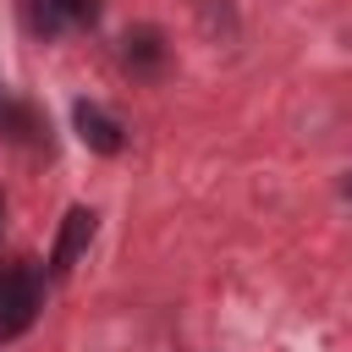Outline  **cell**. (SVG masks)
Listing matches in <instances>:
<instances>
[{
	"mask_svg": "<svg viewBox=\"0 0 352 352\" xmlns=\"http://www.w3.org/2000/svg\"><path fill=\"white\" fill-rule=\"evenodd\" d=\"M33 319H38V275L28 264L0 270V341L22 336Z\"/></svg>",
	"mask_w": 352,
	"mask_h": 352,
	"instance_id": "cell-1",
	"label": "cell"
},
{
	"mask_svg": "<svg viewBox=\"0 0 352 352\" xmlns=\"http://www.w3.org/2000/svg\"><path fill=\"white\" fill-rule=\"evenodd\" d=\"M72 121H77L82 148H94V154H121V121H116V116H104L99 104L77 99V104H72Z\"/></svg>",
	"mask_w": 352,
	"mask_h": 352,
	"instance_id": "cell-3",
	"label": "cell"
},
{
	"mask_svg": "<svg viewBox=\"0 0 352 352\" xmlns=\"http://www.w3.org/2000/svg\"><path fill=\"white\" fill-rule=\"evenodd\" d=\"M0 220H6V198H0Z\"/></svg>",
	"mask_w": 352,
	"mask_h": 352,
	"instance_id": "cell-6",
	"label": "cell"
},
{
	"mask_svg": "<svg viewBox=\"0 0 352 352\" xmlns=\"http://www.w3.org/2000/svg\"><path fill=\"white\" fill-rule=\"evenodd\" d=\"M121 60H126L132 72H154V66L165 60V44H160V33H154V28H138V33H126V38H121Z\"/></svg>",
	"mask_w": 352,
	"mask_h": 352,
	"instance_id": "cell-5",
	"label": "cell"
},
{
	"mask_svg": "<svg viewBox=\"0 0 352 352\" xmlns=\"http://www.w3.org/2000/svg\"><path fill=\"white\" fill-rule=\"evenodd\" d=\"M99 16V0H38V28L60 33V28H88Z\"/></svg>",
	"mask_w": 352,
	"mask_h": 352,
	"instance_id": "cell-4",
	"label": "cell"
},
{
	"mask_svg": "<svg viewBox=\"0 0 352 352\" xmlns=\"http://www.w3.org/2000/svg\"><path fill=\"white\" fill-rule=\"evenodd\" d=\"M94 242V209H66V220H60V231H55V248H50V270L55 275H66L72 264H77V253Z\"/></svg>",
	"mask_w": 352,
	"mask_h": 352,
	"instance_id": "cell-2",
	"label": "cell"
}]
</instances>
